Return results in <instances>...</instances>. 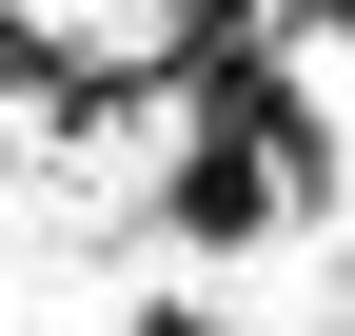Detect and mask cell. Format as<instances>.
Returning <instances> with one entry per match:
<instances>
[{
    "label": "cell",
    "instance_id": "6da1fadb",
    "mask_svg": "<svg viewBox=\"0 0 355 336\" xmlns=\"http://www.w3.org/2000/svg\"><path fill=\"white\" fill-rule=\"evenodd\" d=\"M316 20H336V40H355V0H316Z\"/></svg>",
    "mask_w": 355,
    "mask_h": 336
}]
</instances>
